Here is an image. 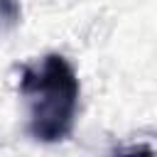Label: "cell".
<instances>
[{
    "label": "cell",
    "instance_id": "6da1fadb",
    "mask_svg": "<svg viewBox=\"0 0 157 157\" xmlns=\"http://www.w3.org/2000/svg\"><path fill=\"white\" fill-rule=\"evenodd\" d=\"M20 93L29 108L27 130L39 142H61L71 135L78 110L81 83L61 54H47L39 64L20 71Z\"/></svg>",
    "mask_w": 157,
    "mask_h": 157
},
{
    "label": "cell",
    "instance_id": "7a4b0ae2",
    "mask_svg": "<svg viewBox=\"0 0 157 157\" xmlns=\"http://www.w3.org/2000/svg\"><path fill=\"white\" fill-rule=\"evenodd\" d=\"M22 20V7L20 0H0V25L15 27Z\"/></svg>",
    "mask_w": 157,
    "mask_h": 157
}]
</instances>
